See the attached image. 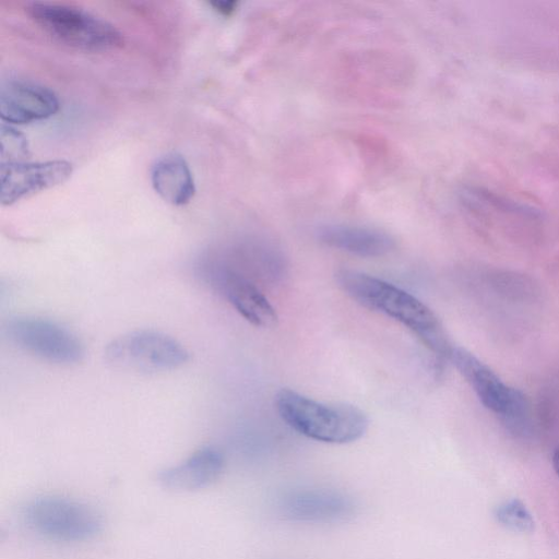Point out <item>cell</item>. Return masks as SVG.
<instances>
[{"label": "cell", "mask_w": 559, "mask_h": 559, "mask_svg": "<svg viewBox=\"0 0 559 559\" xmlns=\"http://www.w3.org/2000/svg\"><path fill=\"white\" fill-rule=\"evenodd\" d=\"M342 290L362 307L382 313L413 331L442 359H449L450 343L438 317L423 301L402 288L355 270L337 271Z\"/></svg>", "instance_id": "1"}, {"label": "cell", "mask_w": 559, "mask_h": 559, "mask_svg": "<svg viewBox=\"0 0 559 559\" xmlns=\"http://www.w3.org/2000/svg\"><path fill=\"white\" fill-rule=\"evenodd\" d=\"M275 407L292 429L324 443L356 441L369 426L367 415L354 405L318 402L289 389H282L276 394Z\"/></svg>", "instance_id": "2"}, {"label": "cell", "mask_w": 559, "mask_h": 559, "mask_svg": "<svg viewBox=\"0 0 559 559\" xmlns=\"http://www.w3.org/2000/svg\"><path fill=\"white\" fill-rule=\"evenodd\" d=\"M26 12L49 36L76 49L104 51L123 44V35L114 24L75 5L35 1Z\"/></svg>", "instance_id": "3"}, {"label": "cell", "mask_w": 559, "mask_h": 559, "mask_svg": "<svg viewBox=\"0 0 559 559\" xmlns=\"http://www.w3.org/2000/svg\"><path fill=\"white\" fill-rule=\"evenodd\" d=\"M112 367L134 372H164L183 366L189 352L175 337L155 330H136L112 338L105 347Z\"/></svg>", "instance_id": "4"}, {"label": "cell", "mask_w": 559, "mask_h": 559, "mask_svg": "<svg viewBox=\"0 0 559 559\" xmlns=\"http://www.w3.org/2000/svg\"><path fill=\"white\" fill-rule=\"evenodd\" d=\"M28 526L37 534L58 542H85L103 528L100 514L86 503L60 496H40L24 510Z\"/></svg>", "instance_id": "5"}, {"label": "cell", "mask_w": 559, "mask_h": 559, "mask_svg": "<svg viewBox=\"0 0 559 559\" xmlns=\"http://www.w3.org/2000/svg\"><path fill=\"white\" fill-rule=\"evenodd\" d=\"M449 360L485 407L501 416L514 432L527 430V403L521 392L507 385L489 367L462 347L453 346Z\"/></svg>", "instance_id": "6"}, {"label": "cell", "mask_w": 559, "mask_h": 559, "mask_svg": "<svg viewBox=\"0 0 559 559\" xmlns=\"http://www.w3.org/2000/svg\"><path fill=\"white\" fill-rule=\"evenodd\" d=\"M4 334L20 349L52 364L73 365L84 357V347L78 336L45 318H12L4 325Z\"/></svg>", "instance_id": "7"}, {"label": "cell", "mask_w": 559, "mask_h": 559, "mask_svg": "<svg viewBox=\"0 0 559 559\" xmlns=\"http://www.w3.org/2000/svg\"><path fill=\"white\" fill-rule=\"evenodd\" d=\"M202 276L235 310L259 328L276 325L277 313L259 286L226 263H213Z\"/></svg>", "instance_id": "8"}, {"label": "cell", "mask_w": 559, "mask_h": 559, "mask_svg": "<svg viewBox=\"0 0 559 559\" xmlns=\"http://www.w3.org/2000/svg\"><path fill=\"white\" fill-rule=\"evenodd\" d=\"M72 171V163L64 159L1 163V203L11 205L24 198L58 186L64 182Z\"/></svg>", "instance_id": "9"}, {"label": "cell", "mask_w": 559, "mask_h": 559, "mask_svg": "<svg viewBox=\"0 0 559 559\" xmlns=\"http://www.w3.org/2000/svg\"><path fill=\"white\" fill-rule=\"evenodd\" d=\"M53 91L27 80H9L0 90L2 122L23 124L47 119L59 110Z\"/></svg>", "instance_id": "10"}, {"label": "cell", "mask_w": 559, "mask_h": 559, "mask_svg": "<svg viewBox=\"0 0 559 559\" xmlns=\"http://www.w3.org/2000/svg\"><path fill=\"white\" fill-rule=\"evenodd\" d=\"M225 459L214 447H202L178 464L162 469L159 484L173 491H194L210 486L223 472Z\"/></svg>", "instance_id": "11"}, {"label": "cell", "mask_w": 559, "mask_h": 559, "mask_svg": "<svg viewBox=\"0 0 559 559\" xmlns=\"http://www.w3.org/2000/svg\"><path fill=\"white\" fill-rule=\"evenodd\" d=\"M280 508L292 520L330 522L349 516L354 511V503L340 492L305 489L288 492L282 498Z\"/></svg>", "instance_id": "12"}, {"label": "cell", "mask_w": 559, "mask_h": 559, "mask_svg": "<svg viewBox=\"0 0 559 559\" xmlns=\"http://www.w3.org/2000/svg\"><path fill=\"white\" fill-rule=\"evenodd\" d=\"M316 236L328 247L364 258L382 257L395 248L391 235L365 226L324 224L317 228Z\"/></svg>", "instance_id": "13"}, {"label": "cell", "mask_w": 559, "mask_h": 559, "mask_svg": "<svg viewBox=\"0 0 559 559\" xmlns=\"http://www.w3.org/2000/svg\"><path fill=\"white\" fill-rule=\"evenodd\" d=\"M151 180L154 190L173 205H185L195 193V185L187 160L178 153L158 158L152 166Z\"/></svg>", "instance_id": "14"}, {"label": "cell", "mask_w": 559, "mask_h": 559, "mask_svg": "<svg viewBox=\"0 0 559 559\" xmlns=\"http://www.w3.org/2000/svg\"><path fill=\"white\" fill-rule=\"evenodd\" d=\"M497 521L516 532H531L534 527V520L527 508L518 499L502 502L496 508Z\"/></svg>", "instance_id": "15"}, {"label": "cell", "mask_w": 559, "mask_h": 559, "mask_svg": "<svg viewBox=\"0 0 559 559\" xmlns=\"http://www.w3.org/2000/svg\"><path fill=\"white\" fill-rule=\"evenodd\" d=\"M0 142L1 163L24 162L29 155L28 143L24 134L4 122L0 129Z\"/></svg>", "instance_id": "16"}, {"label": "cell", "mask_w": 559, "mask_h": 559, "mask_svg": "<svg viewBox=\"0 0 559 559\" xmlns=\"http://www.w3.org/2000/svg\"><path fill=\"white\" fill-rule=\"evenodd\" d=\"M210 4L221 14L223 15H229L231 14L237 7L236 1H211Z\"/></svg>", "instance_id": "17"}, {"label": "cell", "mask_w": 559, "mask_h": 559, "mask_svg": "<svg viewBox=\"0 0 559 559\" xmlns=\"http://www.w3.org/2000/svg\"><path fill=\"white\" fill-rule=\"evenodd\" d=\"M552 466H554L556 474L559 477V450L555 451V453L552 455Z\"/></svg>", "instance_id": "18"}]
</instances>
